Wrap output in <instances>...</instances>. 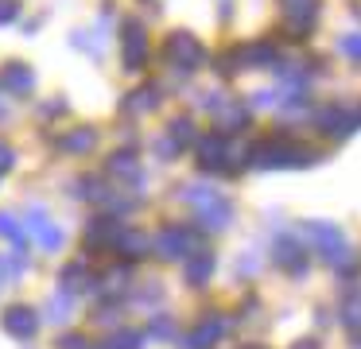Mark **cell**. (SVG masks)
I'll list each match as a JSON object with an SVG mask.
<instances>
[{"label": "cell", "mask_w": 361, "mask_h": 349, "mask_svg": "<svg viewBox=\"0 0 361 349\" xmlns=\"http://www.w3.org/2000/svg\"><path fill=\"white\" fill-rule=\"evenodd\" d=\"M252 163L257 167H303V163H314V152L291 144L288 136H272L252 147Z\"/></svg>", "instance_id": "obj_1"}, {"label": "cell", "mask_w": 361, "mask_h": 349, "mask_svg": "<svg viewBox=\"0 0 361 349\" xmlns=\"http://www.w3.org/2000/svg\"><path fill=\"white\" fill-rule=\"evenodd\" d=\"M299 349H319V345H314V341H299Z\"/></svg>", "instance_id": "obj_38"}, {"label": "cell", "mask_w": 361, "mask_h": 349, "mask_svg": "<svg viewBox=\"0 0 361 349\" xmlns=\"http://www.w3.org/2000/svg\"><path fill=\"white\" fill-rule=\"evenodd\" d=\"M74 47H78V51H90V54H102L105 39L97 35V31H78V35H74Z\"/></svg>", "instance_id": "obj_24"}, {"label": "cell", "mask_w": 361, "mask_h": 349, "mask_svg": "<svg viewBox=\"0 0 361 349\" xmlns=\"http://www.w3.org/2000/svg\"><path fill=\"white\" fill-rule=\"evenodd\" d=\"M16 12H20L16 0H0V23H12V20H16Z\"/></svg>", "instance_id": "obj_33"}, {"label": "cell", "mask_w": 361, "mask_h": 349, "mask_svg": "<svg viewBox=\"0 0 361 349\" xmlns=\"http://www.w3.org/2000/svg\"><path fill=\"white\" fill-rule=\"evenodd\" d=\"M59 113H66V101H47L43 105V116H59Z\"/></svg>", "instance_id": "obj_36"}, {"label": "cell", "mask_w": 361, "mask_h": 349, "mask_svg": "<svg viewBox=\"0 0 361 349\" xmlns=\"http://www.w3.org/2000/svg\"><path fill=\"white\" fill-rule=\"evenodd\" d=\"M226 333H229V318L226 314H206L202 322L183 338V349H214Z\"/></svg>", "instance_id": "obj_8"}, {"label": "cell", "mask_w": 361, "mask_h": 349, "mask_svg": "<svg viewBox=\"0 0 361 349\" xmlns=\"http://www.w3.org/2000/svg\"><path fill=\"white\" fill-rule=\"evenodd\" d=\"M82 283H90V276H86V264H71V268L63 271V287H66V291H78Z\"/></svg>", "instance_id": "obj_26"}, {"label": "cell", "mask_w": 361, "mask_h": 349, "mask_svg": "<svg viewBox=\"0 0 361 349\" xmlns=\"http://www.w3.org/2000/svg\"><path fill=\"white\" fill-rule=\"evenodd\" d=\"M195 214H198V225H202V229H226V225L233 221V206H229V198H221V194H210L202 206H195Z\"/></svg>", "instance_id": "obj_12"}, {"label": "cell", "mask_w": 361, "mask_h": 349, "mask_svg": "<svg viewBox=\"0 0 361 349\" xmlns=\"http://www.w3.org/2000/svg\"><path fill=\"white\" fill-rule=\"evenodd\" d=\"M195 147H198V167L202 171H229L233 167V163H229L233 147H229L226 132H210V136H202Z\"/></svg>", "instance_id": "obj_6"}, {"label": "cell", "mask_w": 361, "mask_h": 349, "mask_svg": "<svg viewBox=\"0 0 361 349\" xmlns=\"http://www.w3.org/2000/svg\"><path fill=\"white\" fill-rule=\"evenodd\" d=\"M167 140H171L175 147H190V144H198V132H195V121L190 116H175L171 124H167Z\"/></svg>", "instance_id": "obj_22"}, {"label": "cell", "mask_w": 361, "mask_h": 349, "mask_svg": "<svg viewBox=\"0 0 361 349\" xmlns=\"http://www.w3.org/2000/svg\"><path fill=\"white\" fill-rule=\"evenodd\" d=\"M164 59L171 62L175 70H183V74H195L206 62V47L198 43V35H190V31H171L167 43H164Z\"/></svg>", "instance_id": "obj_2"}, {"label": "cell", "mask_w": 361, "mask_h": 349, "mask_svg": "<svg viewBox=\"0 0 361 349\" xmlns=\"http://www.w3.org/2000/svg\"><path fill=\"white\" fill-rule=\"evenodd\" d=\"M214 124H218V132L233 136V132H241L245 124H249V105H245V101H226V105L214 113Z\"/></svg>", "instance_id": "obj_17"}, {"label": "cell", "mask_w": 361, "mask_h": 349, "mask_svg": "<svg viewBox=\"0 0 361 349\" xmlns=\"http://www.w3.org/2000/svg\"><path fill=\"white\" fill-rule=\"evenodd\" d=\"M0 237H8V240H24V225H20L12 214H0Z\"/></svg>", "instance_id": "obj_29"}, {"label": "cell", "mask_w": 361, "mask_h": 349, "mask_svg": "<svg viewBox=\"0 0 361 349\" xmlns=\"http://www.w3.org/2000/svg\"><path fill=\"white\" fill-rule=\"evenodd\" d=\"M0 326H4L8 338L32 341L35 333H39V314H35L32 307H8V310H4V318H0Z\"/></svg>", "instance_id": "obj_11"}, {"label": "cell", "mask_w": 361, "mask_h": 349, "mask_svg": "<svg viewBox=\"0 0 361 349\" xmlns=\"http://www.w3.org/2000/svg\"><path fill=\"white\" fill-rule=\"evenodd\" d=\"M152 252L164 256V260H179V256L198 252V248H195V233L183 229V225H167V229L152 240Z\"/></svg>", "instance_id": "obj_7"}, {"label": "cell", "mask_w": 361, "mask_h": 349, "mask_svg": "<svg viewBox=\"0 0 361 349\" xmlns=\"http://www.w3.org/2000/svg\"><path fill=\"white\" fill-rule=\"evenodd\" d=\"M276 264H280L283 271H291V276H303L307 271V252L291 237H283L280 245H276Z\"/></svg>", "instance_id": "obj_18"}, {"label": "cell", "mask_w": 361, "mask_h": 349, "mask_svg": "<svg viewBox=\"0 0 361 349\" xmlns=\"http://www.w3.org/2000/svg\"><path fill=\"white\" fill-rule=\"evenodd\" d=\"M226 101H229L226 93H202V101H198V105H202L206 113H218V109L226 105Z\"/></svg>", "instance_id": "obj_32"}, {"label": "cell", "mask_w": 361, "mask_h": 349, "mask_svg": "<svg viewBox=\"0 0 361 349\" xmlns=\"http://www.w3.org/2000/svg\"><path fill=\"white\" fill-rule=\"evenodd\" d=\"M303 240H311L314 245V252H322L330 264H342V256L350 252L345 248V237H342V229L338 225H330V221H311V225H303Z\"/></svg>", "instance_id": "obj_3"}, {"label": "cell", "mask_w": 361, "mask_h": 349, "mask_svg": "<svg viewBox=\"0 0 361 349\" xmlns=\"http://www.w3.org/2000/svg\"><path fill=\"white\" fill-rule=\"evenodd\" d=\"M156 105H159V90H156V85H144V90L128 93V101H125V113L140 116V113H152Z\"/></svg>", "instance_id": "obj_23"}, {"label": "cell", "mask_w": 361, "mask_h": 349, "mask_svg": "<svg viewBox=\"0 0 361 349\" xmlns=\"http://www.w3.org/2000/svg\"><path fill=\"white\" fill-rule=\"evenodd\" d=\"M59 349H90V345H86V338H82V333H66V338L59 341Z\"/></svg>", "instance_id": "obj_35"}, {"label": "cell", "mask_w": 361, "mask_h": 349, "mask_svg": "<svg viewBox=\"0 0 361 349\" xmlns=\"http://www.w3.org/2000/svg\"><path fill=\"white\" fill-rule=\"evenodd\" d=\"M338 54H345V59L361 62V31H350V35L338 39Z\"/></svg>", "instance_id": "obj_25"}, {"label": "cell", "mask_w": 361, "mask_h": 349, "mask_svg": "<svg viewBox=\"0 0 361 349\" xmlns=\"http://www.w3.org/2000/svg\"><path fill=\"white\" fill-rule=\"evenodd\" d=\"M0 85L8 93H16V97H24V93H32L35 85V70L24 66V62H8V66L0 70Z\"/></svg>", "instance_id": "obj_16"}, {"label": "cell", "mask_w": 361, "mask_h": 349, "mask_svg": "<svg viewBox=\"0 0 361 349\" xmlns=\"http://www.w3.org/2000/svg\"><path fill=\"white\" fill-rule=\"evenodd\" d=\"M140 333H133V330H121V333H113V338H109V345H105V349H140Z\"/></svg>", "instance_id": "obj_28"}, {"label": "cell", "mask_w": 361, "mask_h": 349, "mask_svg": "<svg viewBox=\"0 0 361 349\" xmlns=\"http://www.w3.org/2000/svg\"><path fill=\"white\" fill-rule=\"evenodd\" d=\"M12 163H16V152H12L8 144H0V175H4V171H12Z\"/></svg>", "instance_id": "obj_34"}, {"label": "cell", "mask_w": 361, "mask_h": 349, "mask_svg": "<svg viewBox=\"0 0 361 349\" xmlns=\"http://www.w3.org/2000/svg\"><path fill=\"white\" fill-rule=\"evenodd\" d=\"M121 233H125V225H121L117 217H94V221L86 225V245L90 248H113Z\"/></svg>", "instance_id": "obj_13"}, {"label": "cell", "mask_w": 361, "mask_h": 349, "mask_svg": "<svg viewBox=\"0 0 361 349\" xmlns=\"http://www.w3.org/2000/svg\"><path fill=\"white\" fill-rule=\"evenodd\" d=\"M24 221H27L24 229H27V233H35V240H39V245L47 248V252H59V248H63V229H59V225L51 221L43 206H32Z\"/></svg>", "instance_id": "obj_10"}, {"label": "cell", "mask_w": 361, "mask_h": 349, "mask_svg": "<svg viewBox=\"0 0 361 349\" xmlns=\"http://www.w3.org/2000/svg\"><path fill=\"white\" fill-rule=\"evenodd\" d=\"M241 66H245V62H241V47H233V51H226V54L218 59V70H221V74H237Z\"/></svg>", "instance_id": "obj_30"}, {"label": "cell", "mask_w": 361, "mask_h": 349, "mask_svg": "<svg viewBox=\"0 0 361 349\" xmlns=\"http://www.w3.org/2000/svg\"><path fill=\"white\" fill-rule=\"evenodd\" d=\"M47 310H51L47 318H55V322H63V318H71V291H63V295H51Z\"/></svg>", "instance_id": "obj_27"}, {"label": "cell", "mask_w": 361, "mask_h": 349, "mask_svg": "<svg viewBox=\"0 0 361 349\" xmlns=\"http://www.w3.org/2000/svg\"><path fill=\"white\" fill-rule=\"evenodd\" d=\"M249 349H260V345H249Z\"/></svg>", "instance_id": "obj_40"}, {"label": "cell", "mask_w": 361, "mask_h": 349, "mask_svg": "<svg viewBox=\"0 0 361 349\" xmlns=\"http://www.w3.org/2000/svg\"><path fill=\"white\" fill-rule=\"evenodd\" d=\"M94 144H97V132L90 128V124H78V128L55 136V147H59V152H66V155H90V152H94Z\"/></svg>", "instance_id": "obj_14"}, {"label": "cell", "mask_w": 361, "mask_h": 349, "mask_svg": "<svg viewBox=\"0 0 361 349\" xmlns=\"http://www.w3.org/2000/svg\"><path fill=\"white\" fill-rule=\"evenodd\" d=\"M183 276H187V283L202 287L206 279L214 276V252H206V248L190 252V256H187V264H183Z\"/></svg>", "instance_id": "obj_19"}, {"label": "cell", "mask_w": 361, "mask_h": 349, "mask_svg": "<svg viewBox=\"0 0 361 349\" xmlns=\"http://www.w3.org/2000/svg\"><path fill=\"white\" fill-rule=\"evenodd\" d=\"M319 23V0H283V31L291 39H307Z\"/></svg>", "instance_id": "obj_5"}, {"label": "cell", "mask_w": 361, "mask_h": 349, "mask_svg": "<svg viewBox=\"0 0 361 349\" xmlns=\"http://www.w3.org/2000/svg\"><path fill=\"white\" fill-rule=\"evenodd\" d=\"M109 175L121 178V183H140V163H136V155L133 152L109 155Z\"/></svg>", "instance_id": "obj_21"}, {"label": "cell", "mask_w": 361, "mask_h": 349, "mask_svg": "<svg viewBox=\"0 0 361 349\" xmlns=\"http://www.w3.org/2000/svg\"><path fill=\"white\" fill-rule=\"evenodd\" d=\"M319 128L326 136H350L353 128H361V109L353 105H330L319 113Z\"/></svg>", "instance_id": "obj_9"}, {"label": "cell", "mask_w": 361, "mask_h": 349, "mask_svg": "<svg viewBox=\"0 0 361 349\" xmlns=\"http://www.w3.org/2000/svg\"><path fill=\"white\" fill-rule=\"evenodd\" d=\"M241 62L252 70H272L276 62H280V47H276L272 39H257V43L241 47Z\"/></svg>", "instance_id": "obj_15"}, {"label": "cell", "mask_w": 361, "mask_h": 349, "mask_svg": "<svg viewBox=\"0 0 361 349\" xmlns=\"http://www.w3.org/2000/svg\"><path fill=\"white\" fill-rule=\"evenodd\" d=\"M167 333H171V322H167V318H159V322L152 326V338H167Z\"/></svg>", "instance_id": "obj_37"}, {"label": "cell", "mask_w": 361, "mask_h": 349, "mask_svg": "<svg viewBox=\"0 0 361 349\" xmlns=\"http://www.w3.org/2000/svg\"><path fill=\"white\" fill-rule=\"evenodd\" d=\"M113 248H121L128 260H140V256L152 252V237H148V233H140V229H125V233L117 237V245H113Z\"/></svg>", "instance_id": "obj_20"}, {"label": "cell", "mask_w": 361, "mask_h": 349, "mask_svg": "<svg viewBox=\"0 0 361 349\" xmlns=\"http://www.w3.org/2000/svg\"><path fill=\"white\" fill-rule=\"evenodd\" d=\"M342 322L350 326V330H361V299H357V302H345V310H342Z\"/></svg>", "instance_id": "obj_31"}, {"label": "cell", "mask_w": 361, "mask_h": 349, "mask_svg": "<svg viewBox=\"0 0 361 349\" xmlns=\"http://www.w3.org/2000/svg\"><path fill=\"white\" fill-rule=\"evenodd\" d=\"M148 31L140 20H125L121 23V66L125 70H144L148 62Z\"/></svg>", "instance_id": "obj_4"}, {"label": "cell", "mask_w": 361, "mask_h": 349, "mask_svg": "<svg viewBox=\"0 0 361 349\" xmlns=\"http://www.w3.org/2000/svg\"><path fill=\"white\" fill-rule=\"evenodd\" d=\"M90 349H105V345H90Z\"/></svg>", "instance_id": "obj_39"}]
</instances>
